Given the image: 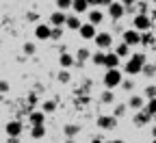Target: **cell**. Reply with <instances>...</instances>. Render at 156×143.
<instances>
[{
	"label": "cell",
	"instance_id": "obj_3",
	"mask_svg": "<svg viewBox=\"0 0 156 143\" xmlns=\"http://www.w3.org/2000/svg\"><path fill=\"white\" fill-rule=\"evenodd\" d=\"M93 41H95V46L100 50H108L113 46V35L111 33H95L93 35Z\"/></svg>",
	"mask_w": 156,
	"mask_h": 143
},
{
	"label": "cell",
	"instance_id": "obj_37",
	"mask_svg": "<svg viewBox=\"0 0 156 143\" xmlns=\"http://www.w3.org/2000/svg\"><path fill=\"white\" fill-rule=\"evenodd\" d=\"M39 102V98H37V93H28V106H35Z\"/></svg>",
	"mask_w": 156,
	"mask_h": 143
},
{
	"label": "cell",
	"instance_id": "obj_23",
	"mask_svg": "<svg viewBox=\"0 0 156 143\" xmlns=\"http://www.w3.org/2000/svg\"><path fill=\"white\" fill-rule=\"evenodd\" d=\"M30 137H33V139H44V137H46V126H44V124H37V126H33Z\"/></svg>",
	"mask_w": 156,
	"mask_h": 143
},
{
	"label": "cell",
	"instance_id": "obj_4",
	"mask_svg": "<svg viewBox=\"0 0 156 143\" xmlns=\"http://www.w3.org/2000/svg\"><path fill=\"white\" fill-rule=\"evenodd\" d=\"M132 26H134L136 30H150V26H152V20H150V15H147V13H139V15H134V20H132Z\"/></svg>",
	"mask_w": 156,
	"mask_h": 143
},
{
	"label": "cell",
	"instance_id": "obj_18",
	"mask_svg": "<svg viewBox=\"0 0 156 143\" xmlns=\"http://www.w3.org/2000/svg\"><path fill=\"white\" fill-rule=\"evenodd\" d=\"M72 9H74L76 15H80V13H85L89 9V2L87 0H72Z\"/></svg>",
	"mask_w": 156,
	"mask_h": 143
},
{
	"label": "cell",
	"instance_id": "obj_29",
	"mask_svg": "<svg viewBox=\"0 0 156 143\" xmlns=\"http://www.w3.org/2000/svg\"><path fill=\"white\" fill-rule=\"evenodd\" d=\"M141 72H143L147 78H152V76L156 74V67H154V63H143V65H141Z\"/></svg>",
	"mask_w": 156,
	"mask_h": 143
},
{
	"label": "cell",
	"instance_id": "obj_44",
	"mask_svg": "<svg viewBox=\"0 0 156 143\" xmlns=\"http://www.w3.org/2000/svg\"><path fill=\"white\" fill-rule=\"evenodd\" d=\"M154 67H156V63H154Z\"/></svg>",
	"mask_w": 156,
	"mask_h": 143
},
{
	"label": "cell",
	"instance_id": "obj_39",
	"mask_svg": "<svg viewBox=\"0 0 156 143\" xmlns=\"http://www.w3.org/2000/svg\"><path fill=\"white\" fill-rule=\"evenodd\" d=\"M9 91V83L7 80H0V93H7Z\"/></svg>",
	"mask_w": 156,
	"mask_h": 143
},
{
	"label": "cell",
	"instance_id": "obj_19",
	"mask_svg": "<svg viewBox=\"0 0 156 143\" xmlns=\"http://www.w3.org/2000/svg\"><path fill=\"white\" fill-rule=\"evenodd\" d=\"M104 67H117L119 65V56H117L115 52H108V54H104V63H102Z\"/></svg>",
	"mask_w": 156,
	"mask_h": 143
},
{
	"label": "cell",
	"instance_id": "obj_42",
	"mask_svg": "<svg viewBox=\"0 0 156 143\" xmlns=\"http://www.w3.org/2000/svg\"><path fill=\"white\" fill-rule=\"evenodd\" d=\"M108 2H113V0H100V5H104V7H106Z\"/></svg>",
	"mask_w": 156,
	"mask_h": 143
},
{
	"label": "cell",
	"instance_id": "obj_33",
	"mask_svg": "<svg viewBox=\"0 0 156 143\" xmlns=\"http://www.w3.org/2000/svg\"><path fill=\"white\" fill-rule=\"evenodd\" d=\"M63 37V28L61 26H52V35H50V39H61Z\"/></svg>",
	"mask_w": 156,
	"mask_h": 143
},
{
	"label": "cell",
	"instance_id": "obj_15",
	"mask_svg": "<svg viewBox=\"0 0 156 143\" xmlns=\"http://www.w3.org/2000/svg\"><path fill=\"white\" fill-rule=\"evenodd\" d=\"M89 13V22L93 24V26H98V24H102L104 22V13L102 11H98V7L93 9V11H87Z\"/></svg>",
	"mask_w": 156,
	"mask_h": 143
},
{
	"label": "cell",
	"instance_id": "obj_17",
	"mask_svg": "<svg viewBox=\"0 0 156 143\" xmlns=\"http://www.w3.org/2000/svg\"><path fill=\"white\" fill-rule=\"evenodd\" d=\"M5 130H7L9 137H20V132H22V124H20V121H9Z\"/></svg>",
	"mask_w": 156,
	"mask_h": 143
},
{
	"label": "cell",
	"instance_id": "obj_1",
	"mask_svg": "<svg viewBox=\"0 0 156 143\" xmlns=\"http://www.w3.org/2000/svg\"><path fill=\"white\" fill-rule=\"evenodd\" d=\"M145 63V54H141V52H136V54H132L128 61H126V65H124V70H126V74H130V76H134V74H139L141 72V65Z\"/></svg>",
	"mask_w": 156,
	"mask_h": 143
},
{
	"label": "cell",
	"instance_id": "obj_21",
	"mask_svg": "<svg viewBox=\"0 0 156 143\" xmlns=\"http://www.w3.org/2000/svg\"><path fill=\"white\" fill-rule=\"evenodd\" d=\"M28 119H30V124H33V126L44 124V121H46V113H44V111H33V113L28 115Z\"/></svg>",
	"mask_w": 156,
	"mask_h": 143
},
{
	"label": "cell",
	"instance_id": "obj_20",
	"mask_svg": "<svg viewBox=\"0 0 156 143\" xmlns=\"http://www.w3.org/2000/svg\"><path fill=\"white\" fill-rule=\"evenodd\" d=\"M115 54L119 56V59H126V56H130V46H128L126 41L117 44V46H115Z\"/></svg>",
	"mask_w": 156,
	"mask_h": 143
},
{
	"label": "cell",
	"instance_id": "obj_9",
	"mask_svg": "<svg viewBox=\"0 0 156 143\" xmlns=\"http://www.w3.org/2000/svg\"><path fill=\"white\" fill-rule=\"evenodd\" d=\"M78 35H80L83 39H87V41H89V39H93V35H95V26H93L91 22L80 24V26H78Z\"/></svg>",
	"mask_w": 156,
	"mask_h": 143
},
{
	"label": "cell",
	"instance_id": "obj_12",
	"mask_svg": "<svg viewBox=\"0 0 156 143\" xmlns=\"http://www.w3.org/2000/svg\"><path fill=\"white\" fill-rule=\"evenodd\" d=\"M150 117H152V113H150V111H143V109H139V113H136V115L132 117V121H134V126H147Z\"/></svg>",
	"mask_w": 156,
	"mask_h": 143
},
{
	"label": "cell",
	"instance_id": "obj_16",
	"mask_svg": "<svg viewBox=\"0 0 156 143\" xmlns=\"http://www.w3.org/2000/svg\"><path fill=\"white\" fill-rule=\"evenodd\" d=\"M78 132H80V126H78V124H65V126H63V134H65L67 139L78 137Z\"/></svg>",
	"mask_w": 156,
	"mask_h": 143
},
{
	"label": "cell",
	"instance_id": "obj_34",
	"mask_svg": "<svg viewBox=\"0 0 156 143\" xmlns=\"http://www.w3.org/2000/svg\"><path fill=\"white\" fill-rule=\"evenodd\" d=\"M147 111L152 115H156V95L154 98H147Z\"/></svg>",
	"mask_w": 156,
	"mask_h": 143
},
{
	"label": "cell",
	"instance_id": "obj_45",
	"mask_svg": "<svg viewBox=\"0 0 156 143\" xmlns=\"http://www.w3.org/2000/svg\"><path fill=\"white\" fill-rule=\"evenodd\" d=\"M154 2H156V0H154Z\"/></svg>",
	"mask_w": 156,
	"mask_h": 143
},
{
	"label": "cell",
	"instance_id": "obj_11",
	"mask_svg": "<svg viewBox=\"0 0 156 143\" xmlns=\"http://www.w3.org/2000/svg\"><path fill=\"white\" fill-rule=\"evenodd\" d=\"M58 65H61L63 70H69L72 65H76V59H74L69 52H65V50H63L61 54H58Z\"/></svg>",
	"mask_w": 156,
	"mask_h": 143
},
{
	"label": "cell",
	"instance_id": "obj_43",
	"mask_svg": "<svg viewBox=\"0 0 156 143\" xmlns=\"http://www.w3.org/2000/svg\"><path fill=\"white\" fill-rule=\"evenodd\" d=\"M152 137H154V139H156V126H154V128H152Z\"/></svg>",
	"mask_w": 156,
	"mask_h": 143
},
{
	"label": "cell",
	"instance_id": "obj_14",
	"mask_svg": "<svg viewBox=\"0 0 156 143\" xmlns=\"http://www.w3.org/2000/svg\"><path fill=\"white\" fill-rule=\"evenodd\" d=\"M89 56H91V50L87 48V46H80V48H78V52H76V61H78V63L76 65H80V63H85V61H89Z\"/></svg>",
	"mask_w": 156,
	"mask_h": 143
},
{
	"label": "cell",
	"instance_id": "obj_7",
	"mask_svg": "<svg viewBox=\"0 0 156 143\" xmlns=\"http://www.w3.org/2000/svg\"><path fill=\"white\" fill-rule=\"evenodd\" d=\"M122 35H124V41H126L128 46H136V44H139V39H141V35H139V30H136V28H126Z\"/></svg>",
	"mask_w": 156,
	"mask_h": 143
},
{
	"label": "cell",
	"instance_id": "obj_35",
	"mask_svg": "<svg viewBox=\"0 0 156 143\" xmlns=\"http://www.w3.org/2000/svg\"><path fill=\"white\" fill-rule=\"evenodd\" d=\"M145 98H154L156 95V85H145Z\"/></svg>",
	"mask_w": 156,
	"mask_h": 143
},
{
	"label": "cell",
	"instance_id": "obj_10",
	"mask_svg": "<svg viewBox=\"0 0 156 143\" xmlns=\"http://www.w3.org/2000/svg\"><path fill=\"white\" fill-rule=\"evenodd\" d=\"M65 13L61 11V9H56V11H52L50 13V26H65Z\"/></svg>",
	"mask_w": 156,
	"mask_h": 143
},
{
	"label": "cell",
	"instance_id": "obj_8",
	"mask_svg": "<svg viewBox=\"0 0 156 143\" xmlns=\"http://www.w3.org/2000/svg\"><path fill=\"white\" fill-rule=\"evenodd\" d=\"M50 35H52V26H48V24H37L35 26V37L37 39L46 41V39H50Z\"/></svg>",
	"mask_w": 156,
	"mask_h": 143
},
{
	"label": "cell",
	"instance_id": "obj_25",
	"mask_svg": "<svg viewBox=\"0 0 156 143\" xmlns=\"http://www.w3.org/2000/svg\"><path fill=\"white\" fill-rule=\"evenodd\" d=\"M128 113V104H126V102H124V104H115V109H113V115L117 117V119H119V117H124Z\"/></svg>",
	"mask_w": 156,
	"mask_h": 143
},
{
	"label": "cell",
	"instance_id": "obj_24",
	"mask_svg": "<svg viewBox=\"0 0 156 143\" xmlns=\"http://www.w3.org/2000/svg\"><path fill=\"white\" fill-rule=\"evenodd\" d=\"M100 100H102V104H113V102H115V93H113V89H106V91H102Z\"/></svg>",
	"mask_w": 156,
	"mask_h": 143
},
{
	"label": "cell",
	"instance_id": "obj_41",
	"mask_svg": "<svg viewBox=\"0 0 156 143\" xmlns=\"http://www.w3.org/2000/svg\"><path fill=\"white\" fill-rule=\"evenodd\" d=\"M89 5H95V7H100V0H87Z\"/></svg>",
	"mask_w": 156,
	"mask_h": 143
},
{
	"label": "cell",
	"instance_id": "obj_26",
	"mask_svg": "<svg viewBox=\"0 0 156 143\" xmlns=\"http://www.w3.org/2000/svg\"><path fill=\"white\" fill-rule=\"evenodd\" d=\"M41 109H44V113H46V115H50V113H54V111H56V102H54V100H44Z\"/></svg>",
	"mask_w": 156,
	"mask_h": 143
},
{
	"label": "cell",
	"instance_id": "obj_5",
	"mask_svg": "<svg viewBox=\"0 0 156 143\" xmlns=\"http://www.w3.org/2000/svg\"><path fill=\"white\" fill-rule=\"evenodd\" d=\"M95 124H98V128H102V130H115L117 117H115V115H100Z\"/></svg>",
	"mask_w": 156,
	"mask_h": 143
},
{
	"label": "cell",
	"instance_id": "obj_28",
	"mask_svg": "<svg viewBox=\"0 0 156 143\" xmlns=\"http://www.w3.org/2000/svg\"><path fill=\"white\" fill-rule=\"evenodd\" d=\"M22 52H24V54H26V56H33V54H35V52H37V46H35V44H33V41H26V44H24V46H22Z\"/></svg>",
	"mask_w": 156,
	"mask_h": 143
},
{
	"label": "cell",
	"instance_id": "obj_38",
	"mask_svg": "<svg viewBox=\"0 0 156 143\" xmlns=\"http://www.w3.org/2000/svg\"><path fill=\"white\" fill-rule=\"evenodd\" d=\"M26 20H28V22H37V20H39V13L30 11V13H26Z\"/></svg>",
	"mask_w": 156,
	"mask_h": 143
},
{
	"label": "cell",
	"instance_id": "obj_40",
	"mask_svg": "<svg viewBox=\"0 0 156 143\" xmlns=\"http://www.w3.org/2000/svg\"><path fill=\"white\" fill-rule=\"evenodd\" d=\"M136 2V0H122V5H126V7H132Z\"/></svg>",
	"mask_w": 156,
	"mask_h": 143
},
{
	"label": "cell",
	"instance_id": "obj_31",
	"mask_svg": "<svg viewBox=\"0 0 156 143\" xmlns=\"http://www.w3.org/2000/svg\"><path fill=\"white\" fill-rule=\"evenodd\" d=\"M89 59H91V63H95V65H102V63H104V52H93Z\"/></svg>",
	"mask_w": 156,
	"mask_h": 143
},
{
	"label": "cell",
	"instance_id": "obj_36",
	"mask_svg": "<svg viewBox=\"0 0 156 143\" xmlns=\"http://www.w3.org/2000/svg\"><path fill=\"white\" fill-rule=\"evenodd\" d=\"M119 85L124 87V91H130V89L134 87V83H132V80H124V78H122V83H119Z\"/></svg>",
	"mask_w": 156,
	"mask_h": 143
},
{
	"label": "cell",
	"instance_id": "obj_30",
	"mask_svg": "<svg viewBox=\"0 0 156 143\" xmlns=\"http://www.w3.org/2000/svg\"><path fill=\"white\" fill-rule=\"evenodd\" d=\"M56 80L65 85V83H69V80H72V76H69V72H67V70H63V67H61V72L56 74Z\"/></svg>",
	"mask_w": 156,
	"mask_h": 143
},
{
	"label": "cell",
	"instance_id": "obj_22",
	"mask_svg": "<svg viewBox=\"0 0 156 143\" xmlns=\"http://www.w3.org/2000/svg\"><path fill=\"white\" fill-rule=\"evenodd\" d=\"M80 24H83V22H80V17H78L76 13L69 15V17H65V26L72 28V30H78V26H80Z\"/></svg>",
	"mask_w": 156,
	"mask_h": 143
},
{
	"label": "cell",
	"instance_id": "obj_13",
	"mask_svg": "<svg viewBox=\"0 0 156 143\" xmlns=\"http://www.w3.org/2000/svg\"><path fill=\"white\" fill-rule=\"evenodd\" d=\"M126 104H128V109H132V111H139V109L145 106V98H143V95H130Z\"/></svg>",
	"mask_w": 156,
	"mask_h": 143
},
{
	"label": "cell",
	"instance_id": "obj_27",
	"mask_svg": "<svg viewBox=\"0 0 156 143\" xmlns=\"http://www.w3.org/2000/svg\"><path fill=\"white\" fill-rule=\"evenodd\" d=\"M139 44H145V46H152V44H156V39H154V35H152V33H147V30H145V33L141 35V39H139Z\"/></svg>",
	"mask_w": 156,
	"mask_h": 143
},
{
	"label": "cell",
	"instance_id": "obj_6",
	"mask_svg": "<svg viewBox=\"0 0 156 143\" xmlns=\"http://www.w3.org/2000/svg\"><path fill=\"white\" fill-rule=\"evenodd\" d=\"M106 11H108V15H111L113 20H122L124 13H126V9H124L122 2H108V5H106Z\"/></svg>",
	"mask_w": 156,
	"mask_h": 143
},
{
	"label": "cell",
	"instance_id": "obj_2",
	"mask_svg": "<svg viewBox=\"0 0 156 143\" xmlns=\"http://www.w3.org/2000/svg\"><path fill=\"white\" fill-rule=\"evenodd\" d=\"M102 83L106 89H115V87H119L122 83V72L117 70V67H106V74L102 78Z\"/></svg>",
	"mask_w": 156,
	"mask_h": 143
},
{
	"label": "cell",
	"instance_id": "obj_32",
	"mask_svg": "<svg viewBox=\"0 0 156 143\" xmlns=\"http://www.w3.org/2000/svg\"><path fill=\"white\" fill-rule=\"evenodd\" d=\"M56 9H61V11L72 9V0H56Z\"/></svg>",
	"mask_w": 156,
	"mask_h": 143
}]
</instances>
